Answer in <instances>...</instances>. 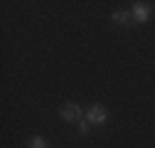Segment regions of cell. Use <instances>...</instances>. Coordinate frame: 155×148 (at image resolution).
<instances>
[{"label": "cell", "instance_id": "cell-2", "mask_svg": "<svg viewBox=\"0 0 155 148\" xmlns=\"http://www.w3.org/2000/svg\"><path fill=\"white\" fill-rule=\"evenodd\" d=\"M59 116L67 121V123H79L81 121V109L76 106L74 101H64L59 106Z\"/></svg>", "mask_w": 155, "mask_h": 148}, {"label": "cell", "instance_id": "cell-5", "mask_svg": "<svg viewBox=\"0 0 155 148\" xmlns=\"http://www.w3.org/2000/svg\"><path fill=\"white\" fill-rule=\"evenodd\" d=\"M27 148H47V141H45L42 136H32V138L27 141Z\"/></svg>", "mask_w": 155, "mask_h": 148}, {"label": "cell", "instance_id": "cell-6", "mask_svg": "<svg viewBox=\"0 0 155 148\" xmlns=\"http://www.w3.org/2000/svg\"><path fill=\"white\" fill-rule=\"evenodd\" d=\"M89 128H91V123L89 121H79V123H76V131H79V136H89Z\"/></svg>", "mask_w": 155, "mask_h": 148}, {"label": "cell", "instance_id": "cell-4", "mask_svg": "<svg viewBox=\"0 0 155 148\" xmlns=\"http://www.w3.org/2000/svg\"><path fill=\"white\" fill-rule=\"evenodd\" d=\"M111 22L118 25V27H130L133 15H130L128 10H113V12H111Z\"/></svg>", "mask_w": 155, "mask_h": 148}, {"label": "cell", "instance_id": "cell-3", "mask_svg": "<svg viewBox=\"0 0 155 148\" xmlns=\"http://www.w3.org/2000/svg\"><path fill=\"white\" fill-rule=\"evenodd\" d=\"M130 15H133V20L138 22V25H145L150 17H153V5L150 3H133Z\"/></svg>", "mask_w": 155, "mask_h": 148}, {"label": "cell", "instance_id": "cell-1", "mask_svg": "<svg viewBox=\"0 0 155 148\" xmlns=\"http://www.w3.org/2000/svg\"><path fill=\"white\" fill-rule=\"evenodd\" d=\"M86 121H89L91 126H104V123L108 121V111H106L101 104H91L89 111H86Z\"/></svg>", "mask_w": 155, "mask_h": 148}]
</instances>
